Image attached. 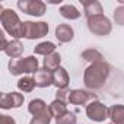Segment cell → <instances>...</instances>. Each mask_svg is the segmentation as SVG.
<instances>
[{
    "mask_svg": "<svg viewBox=\"0 0 124 124\" xmlns=\"http://www.w3.org/2000/svg\"><path fill=\"white\" fill-rule=\"evenodd\" d=\"M88 28L92 34L95 35H99V37H104V35H108L112 29L111 26V22L108 18H105L104 15L101 16H93L91 19H88Z\"/></svg>",
    "mask_w": 124,
    "mask_h": 124,
    "instance_id": "277c9868",
    "label": "cell"
},
{
    "mask_svg": "<svg viewBox=\"0 0 124 124\" xmlns=\"http://www.w3.org/2000/svg\"><path fill=\"white\" fill-rule=\"evenodd\" d=\"M60 61H61V57L58 53H53L50 55H47L44 58V69H47L48 72H54L60 67Z\"/></svg>",
    "mask_w": 124,
    "mask_h": 124,
    "instance_id": "e0dca14e",
    "label": "cell"
},
{
    "mask_svg": "<svg viewBox=\"0 0 124 124\" xmlns=\"http://www.w3.org/2000/svg\"><path fill=\"white\" fill-rule=\"evenodd\" d=\"M69 93H70V91H69L67 88H64V89H58V91H57V99L66 102V101L69 99Z\"/></svg>",
    "mask_w": 124,
    "mask_h": 124,
    "instance_id": "484cf974",
    "label": "cell"
},
{
    "mask_svg": "<svg viewBox=\"0 0 124 124\" xmlns=\"http://www.w3.org/2000/svg\"><path fill=\"white\" fill-rule=\"evenodd\" d=\"M54 50H55V45L53 44V42H41V44H38L37 47H35V50H34V53L35 54H41V55H50V54H53L54 53Z\"/></svg>",
    "mask_w": 124,
    "mask_h": 124,
    "instance_id": "ffe728a7",
    "label": "cell"
},
{
    "mask_svg": "<svg viewBox=\"0 0 124 124\" xmlns=\"http://www.w3.org/2000/svg\"><path fill=\"white\" fill-rule=\"evenodd\" d=\"M67 83H69V75L66 69L58 67L57 70L53 72V85H55L58 89H64L67 88Z\"/></svg>",
    "mask_w": 124,
    "mask_h": 124,
    "instance_id": "7c38bea8",
    "label": "cell"
},
{
    "mask_svg": "<svg viewBox=\"0 0 124 124\" xmlns=\"http://www.w3.org/2000/svg\"><path fill=\"white\" fill-rule=\"evenodd\" d=\"M82 57L85 58V60H88V61H92V63H98V61H101V58H102V55H101V53H98L96 50H86L83 54H82Z\"/></svg>",
    "mask_w": 124,
    "mask_h": 124,
    "instance_id": "7402d4cb",
    "label": "cell"
},
{
    "mask_svg": "<svg viewBox=\"0 0 124 124\" xmlns=\"http://www.w3.org/2000/svg\"><path fill=\"white\" fill-rule=\"evenodd\" d=\"M28 111L34 115V117H39V115H45L50 114V109L47 108V104L42 99H32L28 105Z\"/></svg>",
    "mask_w": 124,
    "mask_h": 124,
    "instance_id": "4fadbf2b",
    "label": "cell"
},
{
    "mask_svg": "<svg viewBox=\"0 0 124 124\" xmlns=\"http://www.w3.org/2000/svg\"><path fill=\"white\" fill-rule=\"evenodd\" d=\"M55 124H76V117L73 112H66L64 115H61L55 118Z\"/></svg>",
    "mask_w": 124,
    "mask_h": 124,
    "instance_id": "603a6c76",
    "label": "cell"
},
{
    "mask_svg": "<svg viewBox=\"0 0 124 124\" xmlns=\"http://www.w3.org/2000/svg\"><path fill=\"white\" fill-rule=\"evenodd\" d=\"M109 72V66L104 61H98V63H92L86 70H85V85L91 89H99L107 80Z\"/></svg>",
    "mask_w": 124,
    "mask_h": 124,
    "instance_id": "6da1fadb",
    "label": "cell"
},
{
    "mask_svg": "<svg viewBox=\"0 0 124 124\" xmlns=\"http://www.w3.org/2000/svg\"><path fill=\"white\" fill-rule=\"evenodd\" d=\"M108 117L112 124H124V105H112L108 108Z\"/></svg>",
    "mask_w": 124,
    "mask_h": 124,
    "instance_id": "9a60e30c",
    "label": "cell"
},
{
    "mask_svg": "<svg viewBox=\"0 0 124 124\" xmlns=\"http://www.w3.org/2000/svg\"><path fill=\"white\" fill-rule=\"evenodd\" d=\"M67 101L73 105H89L92 101H96V95L88 91L75 89V91H70Z\"/></svg>",
    "mask_w": 124,
    "mask_h": 124,
    "instance_id": "52a82bcc",
    "label": "cell"
},
{
    "mask_svg": "<svg viewBox=\"0 0 124 124\" xmlns=\"http://www.w3.org/2000/svg\"><path fill=\"white\" fill-rule=\"evenodd\" d=\"M34 86H37L34 78H28V76H26V78L19 79V82H18V88H19L21 91H23V92H31V91L34 89Z\"/></svg>",
    "mask_w": 124,
    "mask_h": 124,
    "instance_id": "44dd1931",
    "label": "cell"
},
{
    "mask_svg": "<svg viewBox=\"0 0 124 124\" xmlns=\"http://www.w3.org/2000/svg\"><path fill=\"white\" fill-rule=\"evenodd\" d=\"M48 109H50V114H51L53 117H55V118H58V117H61V115H64V114L67 112L66 104H64L63 101H60V99L53 101V102L50 104Z\"/></svg>",
    "mask_w": 124,
    "mask_h": 124,
    "instance_id": "ac0fdd59",
    "label": "cell"
},
{
    "mask_svg": "<svg viewBox=\"0 0 124 124\" xmlns=\"http://www.w3.org/2000/svg\"><path fill=\"white\" fill-rule=\"evenodd\" d=\"M35 85L39 88H47L50 85H53V73L48 72L47 69H38V72L34 76Z\"/></svg>",
    "mask_w": 124,
    "mask_h": 124,
    "instance_id": "8fae6325",
    "label": "cell"
},
{
    "mask_svg": "<svg viewBox=\"0 0 124 124\" xmlns=\"http://www.w3.org/2000/svg\"><path fill=\"white\" fill-rule=\"evenodd\" d=\"M0 124H16V123L9 115H0Z\"/></svg>",
    "mask_w": 124,
    "mask_h": 124,
    "instance_id": "4316f807",
    "label": "cell"
},
{
    "mask_svg": "<svg viewBox=\"0 0 124 124\" xmlns=\"http://www.w3.org/2000/svg\"><path fill=\"white\" fill-rule=\"evenodd\" d=\"M23 104V95L18 92H10V93H3L0 98V107L9 109V108H19Z\"/></svg>",
    "mask_w": 124,
    "mask_h": 124,
    "instance_id": "9c48e42d",
    "label": "cell"
},
{
    "mask_svg": "<svg viewBox=\"0 0 124 124\" xmlns=\"http://www.w3.org/2000/svg\"><path fill=\"white\" fill-rule=\"evenodd\" d=\"M9 72L15 76L22 73H37L38 72V60L34 55L25 58H12L9 63Z\"/></svg>",
    "mask_w": 124,
    "mask_h": 124,
    "instance_id": "3957f363",
    "label": "cell"
},
{
    "mask_svg": "<svg viewBox=\"0 0 124 124\" xmlns=\"http://www.w3.org/2000/svg\"><path fill=\"white\" fill-rule=\"evenodd\" d=\"M9 57H12V58H18L22 53H23V45L18 41V39H12V41H9L8 42V45H6V48L3 50Z\"/></svg>",
    "mask_w": 124,
    "mask_h": 124,
    "instance_id": "2e32d148",
    "label": "cell"
},
{
    "mask_svg": "<svg viewBox=\"0 0 124 124\" xmlns=\"http://www.w3.org/2000/svg\"><path fill=\"white\" fill-rule=\"evenodd\" d=\"M50 121H51V114H45V115L34 117L29 124H50Z\"/></svg>",
    "mask_w": 124,
    "mask_h": 124,
    "instance_id": "cb8c5ba5",
    "label": "cell"
},
{
    "mask_svg": "<svg viewBox=\"0 0 124 124\" xmlns=\"http://www.w3.org/2000/svg\"><path fill=\"white\" fill-rule=\"evenodd\" d=\"M0 10H2L0 21H2L3 29H5L6 32H9L12 37H15V38H22V37H23V22L19 21L18 15H16L12 9L3 10L2 6H0Z\"/></svg>",
    "mask_w": 124,
    "mask_h": 124,
    "instance_id": "7a4b0ae2",
    "label": "cell"
},
{
    "mask_svg": "<svg viewBox=\"0 0 124 124\" xmlns=\"http://www.w3.org/2000/svg\"><path fill=\"white\" fill-rule=\"evenodd\" d=\"M111 124H112V123H111Z\"/></svg>",
    "mask_w": 124,
    "mask_h": 124,
    "instance_id": "83f0119b",
    "label": "cell"
},
{
    "mask_svg": "<svg viewBox=\"0 0 124 124\" xmlns=\"http://www.w3.org/2000/svg\"><path fill=\"white\" fill-rule=\"evenodd\" d=\"M18 8L31 16H42L45 12V5L39 0H19Z\"/></svg>",
    "mask_w": 124,
    "mask_h": 124,
    "instance_id": "8992f818",
    "label": "cell"
},
{
    "mask_svg": "<svg viewBox=\"0 0 124 124\" xmlns=\"http://www.w3.org/2000/svg\"><path fill=\"white\" fill-rule=\"evenodd\" d=\"M48 34V23L47 22H23V37L28 39H35L45 37Z\"/></svg>",
    "mask_w": 124,
    "mask_h": 124,
    "instance_id": "5b68a950",
    "label": "cell"
},
{
    "mask_svg": "<svg viewBox=\"0 0 124 124\" xmlns=\"http://www.w3.org/2000/svg\"><path fill=\"white\" fill-rule=\"evenodd\" d=\"M114 21L118 25H124V6H120L114 10Z\"/></svg>",
    "mask_w": 124,
    "mask_h": 124,
    "instance_id": "d4e9b609",
    "label": "cell"
},
{
    "mask_svg": "<svg viewBox=\"0 0 124 124\" xmlns=\"http://www.w3.org/2000/svg\"><path fill=\"white\" fill-rule=\"evenodd\" d=\"M86 115L93 121H104L108 118V108L99 101H92L89 105H86Z\"/></svg>",
    "mask_w": 124,
    "mask_h": 124,
    "instance_id": "ba28073f",
    "label": "cell"
},
{
    "mask_svg": "<svg viewBox=\"0 0 124 124\" xmlns=\"http://www.w3.org/2000/svg\"><path fill=\"white\" fill-rule=\"evenodd\" d=\"M73 35H75V31L70 25L67 23H61L55 28V37L60 42H69L73 39Z\"/></svg>",
    "mask_w": 124,
    "mask_h": 124,
    "instance_id": "30bf717a",
    "label": "cell"
},
{
    "mask_svg": "<svg viewBox=\"0 0 124 124\" xmlns=\"http://www.w3.org/2000/svg\"><path fill=\"white\" fill-rule=\"evenodd\" d=\"M82 5H83L85 15H86L88 19L102 15V6H101L99 2H96V0H92V2H82Z\"/></svg>",
    "mask_w": 124,
    "mask_h": 124,
    "instance_id": "5bb4252c",
    "label": "cell"
},
{
    "mask_svg": "<svg viewBox=\"0 0 124 124\" xmlns=\"http://www.w3.org/2000/svg\"><path fill=\"white\" fill-rule=\"evenodd\" d=\"M60 15L63 16L64 19L73 21V19H78V18L80 16V12H79L73 5H64V6L60 8Z\"/></svg>",
    "mask_w": 124,
    "mask_h": 124,
    "instance_id": "d6986e66",
    "label": "cell"
}]
</instances>
